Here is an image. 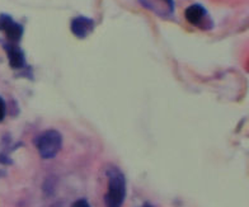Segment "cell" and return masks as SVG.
Instances as JSON below:
<instances>
[{
	"label": "cell",
	"mask_w": 249,
	"mask_h": 207,
	"mask_svg": "<svg viewBox=\"0 0 249 207\" xmlns=\"http://www.w3.org/2000/svg\"><path fill=\"white\" fill-rule=\"evenodd\" d=\"M4 117H5V103L3 98H0V121H3Z\"/></svg>",
	"instance_id": "7"
},
{
	"label": "cell",
	"mask_w": 249,
	"mask_h": 207,
	"mask_svg": "<svg viewBox=\"0 0 249 207\" xmlns=\"http://www.w3.org/2000/svg\"><path fill=\"white\" fill-rule=\"evenodd\" d=\"M184 16H186V19L191 24L197 26V24H200L202 22V19L206 16V10L203 9L201 5H198V4H194V5L187 8Z\"/></svg>",
	"instance_id": "5"
},
{
	"label": "cell",
	"mask_w": 249,
	"mask_h": 207,
	"mask_svg": "<svg viewBox=\"0 0 249 207\" xmlns=\"http://www.w3.org/2000/svg\"><path fill=\"white\" fill-rule=\"evenodd\" d=\"M126 196V182L121 172L112 169L108 172V192L106 196L107 207H121Z\"/></svg>",
	"instance_id": "1"
},
{
	"label": "cell",
	"mask_w": 249,
	"mask_h": 207,
	"mask_svg": "<svg viewBox=\"0 0 249 207\" xmlns=\"http://www.w3.org/2000/svg\"><path fill=\"white\" fill-rule=\"evenodd\" d=\"M62 144L61 135L55 130H50L39 136L37 140V149L43 159H51L57 155Z\"/></svg>",
	"instance_id": "2"
},
{
	"label": "cell",
	"mask_w": 249,
	"mask_h": 207,
	"mask_svg": "<svg viewBox=\"0 0 249 207\" xmlns=\"http://www.w3.org/2000/svg\"><path fill=\"white\" fill-rule=\"evenodd\" d=\"M8 57H9V64L13 69H20L24 66V56L23 52L14 45L7 46Z\"/></svg>",
	"instance_id": "6"
},
{
	"label": "cell",
	"mask_w": 249,
	"mask_h": 207,
	"mask_svg": "<svg viewBox=\"0 0 249 207\" xmlns=\"http://www.w3.org/2000/svg\"><path fill=\"white\" fill-rule=\"evenodd\" d=\"M0 31L7 34V38L10 42H18L23 34V28L18 23H16L9 16L1 14L0 16Z\"/></svg>",
	"instance_id": "3"
},
{
	"label": "cell",
	"mask_w": 249,
	"mask_h": 207,
	"mask_svg": "<svg viewBox=\"0 0 249 207\" xmlns=\"http://www.w3.org/2000/svg\"><path fill=\"white\" fill-rule=\"evenodd\" d=\"M94 23L92 19H88L86 17H78L71 22V31L72 33L78 36L79 38H84L92 32Z\"/></svg>",
	"instance_id": "4"
},
{
	"label": "cell",
	"mask_w": 249,
	"mask_h": 207,
	"mask_svg": "<svg viewBox=\"0 0 249 207\" xmlns=\"http://www.w3.org/2000/svg\"><path fill=\"white\" fill-rule=\"evenodd\" d=\"M71 207H90V206H89V204L86 200H79L76 201L75 204H72Z\"/></svg>",
	"instance_id": "8"
}]
</instances>
